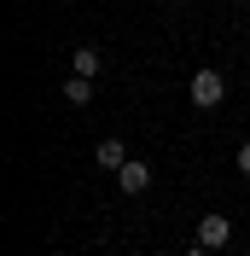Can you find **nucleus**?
Returning <instances> with one entry per match:
<instances>
[{
  "label": "nucleus",
  "instance_id": "8",
  "mask_svg": "<svg viewBox=\"0 0 250 256\" xmlns=\"http://www.w3.org/2000/svg\"><path fill=\"white\" fill-rule=\"evenodd\" d=\"M180 256H210V244H192V250H180Z\"/></svg>",
  "mask_w": 250,
  "mask_h": 256
},
{
  "label": "nucleus",
  "instance_id": "4",
  "mask_svg": "<svg viewBox=\"0 0 250 256\" xmlns=\"http://www.w3.org/2000/svg\"><path fill=\"white\" fill-rule=\"evenodd\" d=\"M94 158H99V169H122V163H128V146L116 140V134H105V140L94 146Z\"/></svg>",
  "mask_w": 250,
  "mask_h": 256
},
{
  "label": "nucleus",
  "instance_id": "5",
  "mask_svg": "<svg viewBox=\"0 0 250 256\" xmlns=\"http://www.w3.org/2000/svg\"><path fill=\"white\" fill-rule=\"evenodd\" d=\"M64 105H94V76H70L64 82Z\"/></svg>",
  "mask_w": 250,
  "mask_h": 256
},
{
  "label": "nucleus",
  "instance_id": "3",
  "mask_svg": "<svg viewBox=\"0 0 250 256\" xmlns=\"http://www.w3.org/2000/svg\"><path fill=\"white\" fill-rule=\"evenodd\" d=\"M227 239H233V222H227V216H204V222H198V244H210V250H221Z\"/></svg>",
  "mask_w": 250,
  "mask_h": 256
},
{
  "label": "nucleus",
  "instance_id": "1",
  "mask_svg": "<svg viewBox=\"0 0 250 256\" xmlns=\"http://www.w3.org/2000/svg\"><path fill=\"white\" fill-rule=\"evenodd\" d=\"M221 99H227V76H221V70H198V76H192V105H198V111H216Z\"/></svg>",
  "mask_w": 250,
  "mask_h": 256
},
{
  "label": "nucleus",
  "instance_id": "2",
  "mask_svg": "<svg viewBox=\"0 0 250 256\" xmlns=\"http://www.w3.org/2000/svg\"><path fill=\"white\" fill-rule=\"evenodd\" d=\"M116 186H122L128 198H140V192L152 186V163H140V158H128L122 169H116Z\"/></svg>",
  "mask_w": 250,
  "mask_h": 256
},
{
  "label": "nucleus",
  "instance_id": "6",
  "mask_svg": "<svg viewBox=\"0 0 250 256\" xmlns=\"http://www.w3.org/2000/svg\"><path fill=\"white\" fill-rule=\"evenodd\" d=\"M70 64H76V76H99V64H105V58H99L94 47H76V58H70Z\"/></svg>",
  "mask_w": 250,
  "mask_h": 256
},
{
  "label": "nucleus",
  "instance_id": "7",
  "mask_svg": "<svg viewBox=\"0 0 250 256\" xmlns=\"http://www.w3.org/2000/svg\"><path fill=\"white\" fill-rule=\"evenodd\" d=\"M238 175H250V140L238 146Z\"/></svg>",
  "mask_w": 250,
  "mask_h": 256
}]
</instances>
